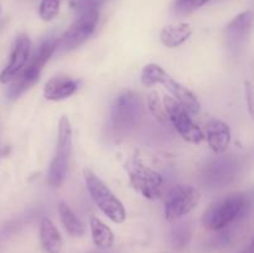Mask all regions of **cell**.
<instances>
[{"instance_id":"obj_11","label":"cell","mask_w":254,"mask_h":253,"mask_svg":"<svg viewBox=\"0 0 254 253\" xmlns=\"http://www.w3.org/2000/svg\"><path fill=\"white\" fill-rule=\"evenodd\" d=\"M30 50H31L30 37L27 35L17 36L14 47H12L11 55H10L9 63L0 73V82L1 83H9L12 78H15L24 69L27 60H29Z\"/></svg>"},{"instance_id":"obj_5","label":"cell","mask_w":254,"mask_h":253,"mask_svg":"<svg viewBox=\"0 0 254 253\" xmlns=\"http://www.w3.org/2000/svg\"><path fill=\"white\" fill-rule=\"evenodd\" d=\"M112 124L119 133L133 130L143 117V101L133 91L123 92L117 97L112 107Z\"/></svg>"},{"instance_id":"obj_19","label":"cell","mask_w":254,"mask_h":253,"mask_svg":"<svg viewBox=\"0 0 254 253\" xmlns=\"http://www.w3.org/2000/svg\"><path fill=\"white\" fill-rule=\"evenodd\" d=\"M192 233V227L189 222H183L176 225L171 230L170 243L175 248H184L189 243Z\"/></svg>"},{"instance_id":"obj_14","label":"cell","mask_w":254,"mask_h":253,"mask_svg":"<svg viewBox=\"0 0 254 253\" xmlns=\"http://www.w3.org/2000/svg\"><path fill=\"white\" fill-rule=\"evenodd\" d=\"M253 24V15L251 11L241 12L226 27V40L231 47L242 44L250 34Z\"/></svg>"},{"instance_id":"obj_23","label":"cell","mask_w":254,"mask_h":253,"mask_svg":"<svg viewBox=\"0 0 254 253\" xmlns=\"http://www.w3.org/2000/svg\"><path fill=\"white\" fill-rule=\"evenodd\" d=\"M108 0H72V5L74 9L83 12L87 10H98Z\"/></svg>"},{"instance_id":"obj_12","label":"cell","mask_w":254,"mask_h":253,"mask_svg":"<svg viewBox=\"0 0 254 253\" xmlns=\"http://www.w3.org/2000/svg\"><path fill=\"white\" fill-rule=\"evenodd\" d=\"M78 89V81L68 76H55L46 82L44 88V97L49 101H62Z\"/></svg>"},{"instance_id":"obj_21","label":"cell","mask_w":254,"mask_h":253,"mask_svg":"<svg viewBox=\"0 0 254 253\" xmlns=\"http://www.w3.org/2000/svg\"><path fill=\"white\" fill-rule=\"evenodd\" d=\"M148 106L150 109L151 114L155 117L158 121L160 122H166L168 121V116H166L165 107H164V102L161 101L160 97H159L158 92L153 91L148 94Z\"/></svg>"},{"instance_id":"obj_13","label":"cell","mask_w":254,"mask_h":253,"mask_svg":"<svg viewBox=\"0 0 254 253\" xmlns=\"http://www.w3.org/2000/svg\"><path fill=\"white\" fill-rule=\"evenodd\" d=\"M206 139L212 151L222 154L231 141L230 126L220 119H210L206 124Z\"/></svg>"},{"instance_id":"obj_1","label":"cell","mask_w":254,"mask_h":253,"mask_svg":"<svg viewBox=\"0 0 254 253\" xmlns=\"http://www.w3.org/2000/svg\"><path fill=\"white\" fill-rule=\"evenodd\" d=\"M141 83L150 87L154 84H163L171 93L174 99L179 102L189 113L197 114L201 109V104L197 97L189 88L174 79L165 69L156 63H149L141 71Z\"/></svg>"},{"instance_id":"obj_2","label":"cell","mask_w":254,"mask_h":253,"mask_svg":"<svg viewBox=\"0 0 254 253\" xmlns=\"http://www.w3.org/2000/svg\"><path fill=\"white\" fill-rule=\"evenodd\" d=\"M246 207H247V201L245 193H230L208 206L207 210L202 213L201 223L208 230H222L237 220Z\"/></svg>"},{"instance_id":"obj_6","label":"cell","mask_w":254,"mask_h":253,"mask_svg":"<svg viewBox=\"0 0 254 253\" xmlns=\"http://www.w3.org/2000/svg\"><path fill=\"white\" fill-rule=\"evenodd\" d=\"M83 175L87 189L102 212L113 222L123 223L127 218V212L123 203L109 190L108 186L98 176L94 175L91 170L84 169Z\"/></svg>"},{"instance_id":"obj_20","label":"cell","mask_w":254,"mask_h":253,"mask_svg":"<svg viewBox=\"0 0 254 253\" xmlns=\"http://www.w3.org/2000/svg\"><path fill=\"white\" fill-rule=\"evenodd\" d=\"M208 0H174L171 11L178 16H184L200 9Z\"/></svg>"},{"instance_id":"obj_24","label":"cell","mask_w":254,"mask_h":253,"mask_svg":"<svg viewBox=\"0 0 254 253\" xmlns=\"http://www.w3.org/2000/svg\"><path fill=\"white\" fill-rule=\"evenodd\" d=\"M247 84H248V87H247V91H248V99H250V111L252 112V102H251V98H252V92H251V87H250V83H248L247 82Z\"/></svg>"},{"instance_id":"obj_15","label":"cell","mask_w":254,"mask_h":253,"mask_svg":"<svg viewBox=\"0 0 254 253\" xmlns=\"http://www.w3.org/2000/svg\"><path fill=\"white\" fill-rule=\"evenodd\" d=\"M192 35V27L188 22H178V24L168 25L160 32V40L166 47H178L188 41Z\"/></svg>"},{"instance_id":"obj_25","label":"cell","mask_w":254,"mask_h":253,"mask_svg":"<svg viewBox=\"0 0 254 253\" xmlns=\"http://www.w3.org/2000/svg\"><path fill=\"white\" fill-rule=\"evenodd\" d=\"M247 253H252V250H250V252H247Z\"/></svg>"},{"instance_id":"obj_7","label":"cell","mask_w":254,"mask_h":253,"mask_svg":"<svg viewBox=\"0 0 254 253\" xmlns=\"http://www.w3.org/2000/svg\"><path fill=\"white\" fill-rule=\"evenodd\" d=\"M72 151V128L69 119L61 117L59 122L56 153L51 161L49 170V184L51 186H61L68 173L69 159Z\"/></svg>"},{"instance_id":"obj_17","label":"cell","mask_w":254,"mask_h":253,"mask_svg":"<svg viewBox=\"0 0 254 253\" xmlns=\"http://www.w3.org/2000/svg\"><path fill=\"white\" fill-rule=\"evenodd\" d=\"M59 215L64 230L73 237H82L84 235V226L82 221L72 211V208L66 202L59 203Z\"/></svg>"},{"instance_id":"obj_10","label":"cell","mask_w":254,"mask_h":253,"mask_svg":"<svg viewBox=\"0 0 254 253\" xmlns=\"http://www.w3.org/2000/svg\"><path fill=\"white\" fill-rule=\"evenodd\" d=\"M200 192L190 185H178L169 192L165 201V217L175 221L184 217L200 202Z\"/></svg>"},{"instance_id":"obj_22","label":"cell","mask_w":254,"mask_h":253,"mask_svg":"<svg viewBox=\"0 0 254 253\" xmlns=\"http://www.w3.org/2000/svg\"><path fill=\"white\" fill-rule=\"evenodd\" d=\"M60 11V0H42L40 2L39 14L44 21H51Z\"/></svg>"},{"instance_id":"obj_8","label":"cell","mask_w":254,"mask_h":253,"mask_svg":"<svg viewBox=\"0 0 254 253\" xmlns=\"http://www.w3.org/2000/svg\"><path fill=\"white\" fill-rule=\"evenodd\" d=\"M98 10H87V11L81 12V16L57 40L56 50L60 49L64 52L71 51L83 44L94 32L98 24Z\"/></svg>"},{"instance_id":"obj_4","label":"cell","mask_w":254,"mask_h":253,"mask_svg":"<svg viewBox=\"0 0 254 253\" xmlns=\"http://www.w3.org/2000/svg\"><path fill=\"white\" fill-rule=\"evenodd\" d=\"M124 169L128 173L131 188L136 192L149 200H155L161 195L163 178L158 171L146 165L138 154H134L127 160Z\"/></svg>"},{"instance_id":"obj_3","label":"cell","mask_w":254,"mask_h":253,"mask_svg":"<svg viewBox=\"0 0 254 253\" xmlns=\"http://www.w3.org/2000/svg\"><path fill=\"white\" fill-rule=\"evenodd\" d=\"M55 51H56V40L49 39L42 42L32 56L30 63L15 78L10 81V86L7 87L6 91L7 98L16 99L20 94L34 86L39 81L42 68L51 59Z\"/></svg>"},{"instance_id":"obj_18","label":"cell","mask_w":254,"mask_h":253,"mask_svg":"<svg viewBox=\"0 0 254 253\" xmlns=\"http://www.w3.org/2000/svg\"><path fill=\"white\" fill-rule=\"evenodd\" d=\"M91 233L93 243L99 250H108L114 243V235L111 228L99 218H91Z\"/></svg>"},{"instance_id":"obj_9","label":"cell","mask_w":254,"mask_h":253,"mask_svg":"<svg viewBox=\"0 0 254 253\" xmlns=\"http://www.w3.org/2000/svg\"><path fill=\"white\" fill-rule=\"evenodd\" d=\"M168 121L173 124L178 133L189 143L198 144L205 139L202 130L191 119L190 113L173 97L165 96L163 99Z\"/></svg>"},{"instance_id":"obj_16","label":"cell","mask_w":254,"mask_h":253,"mask_svg":"<svg viewBox=\"0 0 254 253\" xmlns=\"http://www.w3.org/2000/svg\"><path fill=\"white\" fill-rule=\"evenodd\" d=\"M40 240L47 253H60L62 248V237L56 226L50 218L44 217L40 223Z\"/></svg>"}]
</instances>
